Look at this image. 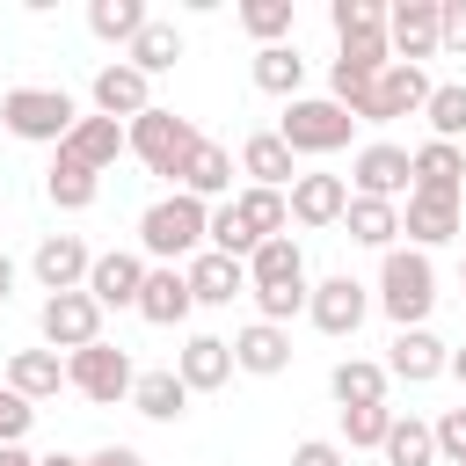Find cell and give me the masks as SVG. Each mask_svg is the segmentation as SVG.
Returning a JSON list of instances; mask_svg holds the SVG:
<instances>
[{
  "label": "cell",
  "instance_id": "obj_1",
  "mask_svg": "<svg viewBox=\"0 0 466 466\" xmlns=\"http://www.w3.org/2000/svg\"><path fill=\"white\" fill-rule=\"evenodd\" d=\"M211 248V204H197L189 189H167L138 211V255L146 262H197Z\"/></svg>",
  "mask_w": 466,
  "mask_h": 466
},
{
  "label": "cell",
  "instance_id": "obj_2",
  "mask_svg": "<svg viewBox=\"0 0 466 466\" xmlns=\"http://www.w3.org/2000/svg\"><path fill=\"white\" fill-rule=\"evenodd\" d=\"M371 306L400 328H430V306H437V262L422 248H386L379 255V284H371Z\"/></svg>",
  "mask_w": 466,
  "mask_h": 466
},
{
  "label": "cell",
  "instance_id": "obj_3",
  "mask_svg": "<svg viewBox=\"0 0 466 466\" xmlns=\"http://www.w3.org/2000/svg\"><path fill=\"white\" fill-rule=\"evenodd\" d=\"M73 124H80V102L66 87H7L0 95V131L22 138V146H51L58 153L73 138Z\"/></svg>",
  "mask_w": 466,
  "mask_h": 466
},
{
  "label": "cell",
  "instance_id": "obj_4",
  "mask_svg": "<svg viewBox=\"0 0 466 466\" xmlns=\"http://www.w3.org/2000/svg\"><path fill=\"white\" fill-rule=\"evenodd\" d=\"M277 138H284L299 160H328V153H342V146L357 138V116H350L342 102H328V95H299V102H284V116H277Z\"/></svg>",
  "mask_w": 466,
  "mask_h": 466
},
{
  "label": "cell",
  "instance_id": "obj_5",
  "mask_svg": "<svg viewBox=\"0 0 466 466\" xmlns=\"http://www.w3.org/2000/svg\"><path fill=\"white\" fill-rule=\"evenodd\" d=\"M124 131H131V160H138L146 175H167V182L182 175V160H189V153H197V138H204L189 116H175V109H160V102H153L146 116H131Z\"/></svg>",
  "mask_w": 466,
  "mask_h": 466
},
{
  "label": "cell",
  "instance_id": "obj_6",
  "mask_svg": "<svg viewBox=\"0 0 466 466\" xmlns=\"http://www.w3.org/2000/svg\"><path fill=\"white\" fill-rule=\"evenodd\" d=\"M66 386H73L80 400H95V408H116V400H131L138 371H131V357H124L116 342H87V350L66 357Z\"/></svg>",
  "mask_w": 466,
  "mask_h": 466
},
{
  "label": "cell",
  "instance_id": "obj_7",
  "mask_svg": "<svg viewBox=\"0 0 466 466\" xmlns=\"http://www.w3.org/2000/svg\"><path fill=\"white\" fill-rule=\"evenodd\" d=\"M408 189H415V160H408V146L371 138V146H357V153H350V197L408 204Z\"/></svg>",
  "mask_w": 466,
  "mask_h": 466
},
{
  "label": "cell",
  "instance_id": "obj_8",
  "mask_svg": "<svg viewBox=\"0 0 466 466\" xmlns=\"http://www.w3.org/2000/svg\"><path fill=\"white\" fill-rule=\"evenodd\" d=\"M306 320L320 328V335H357L364 320H371V284H357L350 269H335V277H320L313 284V299H306Z\"/></svg>",
  "mask_w": 466,
  "mask_h": 466
},
{
  "label": "cell",
  "instance_id": "obj_9",
  "mask_svg": "<svg viewBox=\"0 0 466 466\" xmlns=\"http://www.w3.org/2000/svg\"><path fill=\"white\" fill-rule=\"evenodd\" d=\"M87 269H95V248H87L80 233H44L36 255H29V277H36L44 299H58V291H87Z\"/></svg>",
  "mask_w": 466,
  "mask_h": 466
},
{
  "label": "cell",
  "instance_id": "obj_10",
  "mask_svg": "<svg viewBox=\"0 0 466 466\" xmlns=\"http://www.w3.org/2000/svg\"><path fill=\"white\" fill-rule=\"evenodd\" d=\"M36 335H44V350H87V342H102V306L87 299V291H58V299H44L36 306Z\"/></svg>",
  "mask_w": 466,
  "mask_h": 466
},
{
  "label": "cell",
  "instance_id": "obj_11",
  "mask_svg": "<svg viewBox=\"0 0 466 466\" xmlns=\"http://www.w3.org/2000/svg\"><path fill=\"white\" fill-rule=\"evenodd\" d=\"M430 87H437V80H430L422 66H400V58H393V66L371 80V102L357 109V124H400V116H422Z\"/></svg>",
  "mask_w": 466,
  "mask_h": 466
},
{
  "label": "cell",
  "instance_id": "obj_12",
  "mask_svg": "<svg viewBox=\"0 0 466 466\" xmlns=\"http://www.w3.org/2000/svg\"><path fill=\"white\" fill-rule=\"evenodd\" d=\"M386 44L400 66H422L444 51V22H437V0H393L386 7Z\"/></svg>",
  "mask_w": 466,
  "mask_h": 466
},
{
  "label": "cell",
  "instance_id": "obj_13",
  "mask_svg": "<svg viewBox=\"0 0 466 466\" xmlns=\"http://www.w3.org/2000/svg\"><path fill=\"white\" fill-rule=\"evenodd\" d=\"M87 102H95V116H116V124H131V116H146V109H153V80H146L131 58H109V66H95V80H87Z\"/></svg>",
  "mask_w": 466,
  "mask_h": 466
},
{
  "label": "cell",
  "instance_id": "obj_14",
  "mask_svg": "<svg viewBox=\"0 0 466 466\" xmlns=\"http://www.w3.org/2000/svg\"><path fill=\"white\" fill-rule=\"evenodd\" d=\"M379 364H386V379H400V386H430V379L451 371V342L430 335V328H400V335L386 342Z\"/></svg>",
  "mask_w": 466,
  "mask_h": 466
},
{
  "label": "cell",
  "instance_id": "obj_15",
  "mask_svg": "<svg viewBox=\"0 0 466 466\" xmlns=\"http://www.w3.org/2000/svg\"><path fill=\"white\" fill-rule=\"evenodd\" d=\"M146 255L138 248H109V255H95V269H87V299L109 313V306H131L138 313V291H146Z\"/></svg>",
  "mask_w": 466,
  "mask_h": 466
},
{
  "label": "cell",
  "instance_id": "obj_16",
  "mask_svg": "<svg viewBox=\"0 0 466 466\" xmlns=\"http://www.w3.org/2000/svg\"><path fill=\"white\" fill-rule=\"evenodd\" d=\"M284 197H291V226L328 233V226H342V211H350V175H299Z\"/></svg>",
  "mask_w": 466,
  "mask_h": 466
},
{
  "label": "cell",
  "instance_id": "obj_17",
  "mask_svg": "<svg viewBox=\"0 0 466 466\" xmlns=\"http://www.w3.org/2000/svg\"><path fill=\"white\" fill-rule=\"evenodd\" d=\"M459 226H466V197H408L400 204V233H408V248H444V240H459Z\"/></svg>",
  "mask_w": 466,
  "mask_h": 466
},
{
  "label": "cell",
  "instance_id": "obj_18",
  "mask_svg": "<svg viewBox=\"0 0 466 466\" xmlns=\"http://www.w3.org/2000/svg\"><path fill=\"white\" fill-rule=\"evenodd\" d=\"M233 371H248V379H284V371H291V328H277V320L233 328Z\"/></svg>",
  "mask_w": 466,
  "mask_h": 466
},
{
  "label": "cell",
  "instance_id": "obj_19",
  "mask_svg": "<svg viewBox=\"0 0 466 466\" xmlns=\"http://www.w3.org/2000/svg\"><path fill=\"white\" fill-rule=\"evenodd\" d=\"M248 291H313V277H306V248H299L291 233L262 240V248L248 255Z\"/></svg>",
  "mask_w": 466,
  "mask_h": 466
},
{
  "label": "cell",
  "instance_id": "obj_20",
  "mask_svg": "<svg viewBox=\"0 0 466 466\" xmlns=\"http://www.w3.org/2000/svg\"><path fill=\"white\" fill-rule=\"evenodd\" d=\"M189 313H197L189 269H175V262H153V269H146V291H138V320H153V328H182Z\"/></svg>",
  "mask_w": 466,
  "mask_h": 466
},
{
  "label": "cell",
  "instance_id": "obj_21",
  "mask_svg": "<svg viewBox=\"0 0 466 466\" xmlns=\"http://www.w3.org/2000/svg\"><path fill=\"white\" fill-rule=\"evenodd\" d=\"M58 153H73L80 167H95V175H109V167H116V160L131 153V131H124L116 116H95V109H87V116L73 124V138H66Z\"/></svg>",
  "mask_w": 466,
  "mask_h": 466
},
{
  "label": "cell",
  "instance_id": "obj_22",
  "mask_svg": "<svg viewBox=\"0 0 466 466\" xmlns=\"http://www.w3.org/2000/svg\"><path fill=\"white\" fill-rule=\"evenodd\" d=\"M240 175H248L255 189H291V182H299V153H291L277 131H248V138H240Z\"/></svg>",
  "mask_w": 466,
  "mask_h": 466
},
{
  "label": "cell",
  "instance_id": "obj_23",
  "mask_svg": "<svg viewBox=\"0 0 466 466\" xmlns=\"http://www.w3.org/2000/svg\"><path fill=\"white\" fill-rule=\"evenodd\" d=\"M408 160H415V189H422V197H466V146L422 138ZM415 189H408V197H415Z\"/></svg>",
  "mask_w": 466,
  "mask_h": 466
},
{
  "label": "cell",
  "instance_id": "obj_24",
  "mask_svg": "<svg viewBox=\"0 0 466 466\" xmlns=\"http://www.w3.org/2000/svg\"><path fill=\"white\" fill-rule=\"evenodd\" d=\"M175 189H189L197 204H226V197H233V153H226L218 138H197V153L182 160Z\"/></svg>",
  "mask_w": 466,
  "mask_h": 466
},
{
  "label": "cell",
  "instance_id": "obj_25",
  "mask_svg": "<svg viewBox=\"0 0 466 466\" xmlns=\"http://www.w3.org/2000/svg\"><path fill=\"white\" fill-rule=\"evenodd\" d=\"M175 371H182L189 393H218V386L233 379V342H226V335H189V342L175 350Z\"/></svg>",
  "mask_w": 466,
  "mask_h": 466
},
{
  "label": "cell",
  "instance_id": "obj_26",
  "mask_svg": "<svg viewBox=\"0 0 466 466\" xmlns=\"http://www.w3.org/2000/svg\"><path fill=\"white\" fill-rule=\"evenodd\" d=\"M182 269H189L197 306H233V299H248V262H233V255H218V248H204V255L182 262Z\"/></svg>",
  "mask_w": 466,
  "mask_h": 466
},
{
  "label": "cell",
  "instance_id": "obj_27",
  "mask_svg": "<svg viewBox=\"0 0 466 466\" xmlns=\"http://www.w3.org/2000/svg\"><path fill=\"white\" fill-rule=\"evenodd\" d=\"M7 386L36 408V400H58L66 393V357L58 350H15L7 357Z\"/></svg>",
  "mask_w": 466,
  "mask_h": 466
},
{
  "label": "cell",
  "instance_id": "obj_28",
  "mask_svg": "<svg viewBox=\"0 0 466 466\" xmlns=\"http://www.w3.org/2000/svg\"><path fill=\"white\" fill-rule=\"evenodd\" d=\"M386 364L379 357H342L335 371H328V393H335V408H379L386 400Z\"/></svg>",
  "mask_w": 466,
  "mask_h": 466
},
{
  "label": "cell",
  "instance_id": "obj_29",
  "mask_svg": "<svg viewBox=\"0 0 466 466\" xmlns=\"http://www.w3.org/2000/svg\"><path fill=\"white\" fill-rule=\"evenodd\" d=\"M131 408H138L146 422H182V415H189V386H182V371H175V364H160V371H138V386H131Z\"/></svg>",
  "mask_w": 466,
  "mask_h": 466
},
{
  "label": "cell",
  "instance_id": "obj_30",
  "mask_svg": "<svg viewBox=\"0 0 466 466\" xmlns=\"http://www.w3.org/2000/svg\"><path fill=\"white\" fill-rule=\"evenodd\" d=\"M44 197H51V211H87V204L102 197V175L80 167L73 153H51V167H44Z\"/></svg>",
  "mask_w": 466,
  "mask_h": 466
},
{
  "label": "cell",
  "instance_id": "obj_31",
  "mask_svg": "<svg viewBox=\"0 0 466 466\" xmlns=\"http://www.w3.org/2000/svg\"><path fill=\"white\" fill-rule=\"evenodd\" d=\"M342 226H350V240H357V248H371V255L400 248V204H379V197H350Z\"/></svg>",
  "mask_w": 466,
  "mask_h": 466
},
{
  "label": "cell",
  "instance_id": "obj_32",
  "mask_svg": "<svg viewBox=\"0 0 466 466\" xmlns=\"http://www.w3.org/2000/svg\"><path fill=\"white\" fill-rule=\"evenodd\" d=\"M379 459H386V466H444V459H437V430H430L422 415H393Z\"/></svg>",
  "mask_w": 466,
  "mask_h": 466
},
{
  "label": "cell",
  "instance_id": "obj_33",
  "mask_svg": "<svg viewBox=\"0 0 466 466\" xmlns=\"http://www.w3.org/2000/svg\"><path fill=\"white\" fill-rule=\"evenodd\" d=\"M146 22H153L146 0H87V29H95L102 44H116V51H131Z\"/></svg>",
  "mask_w": 466,
  "mask_h": 466
},
{
  "label": "cell",
  "instance_id": "obj_34",
  "mask_svg": "<svg viewBox=\"0 0 466 466\" xmlns=\"http://www.w3.org/2000/svg\"><path fill=\"white\" fill-rule=\"evenodd\" d=\"M255 87L262 95H284V102H299V87H306V58H299V44H269V51H255Z\"/></svg>",
  "mask_w": 466,
  "mask_h": 466
},
{
  "label": "cell",
  "instance_id": "obj_35",
  "mask_svg": "<svg viewBox=\"0 0 466 466\" xmlns=\"http://www.w3.org/2000/svg\"><path fill=\"white\" fill-rule=\"evenodd\" d=\"M233 211H240V226H248L255 240H277V233L291 226V197H284V189H255V182H248V189H233Z\"/></svg>",
  "mask_w": 466,
  "mask_h": 466
},
{
  "label": "cell",
  "instance_id": "obj_36",
  "mask_svg": "<svg viewBox=\"0 0 466 466\" xmlns=\"http://www.w3.org/2000/svg\"><path fill=\"white\" fill-rule=\"evenodd\" d=\"M124 58H131L146 80H160V73H175V66H182V29H175V22H146V29H138V44H131Z\"/></svg>",
  "mask_w": 466,
  "mask_h": 466
},
{
  "label": "cell",
  "instance_id": "obj_37",
  "mask_svg": "<svg viewBox=\"0 0 466 466\" xmlns=\"http://www.w3.org/2000/svg\"><path fill=\"white\" fill-rule=\"evenodd\" d=\"M422 116H430V138L459 146V138H466V80H437L430 102H422Z\"/></svg>",
  "mask_w": 466,
  "mask_h": 466
},
{
  "label": "cell",
  "instance_id": "obj_38",
  "mask_svg": "<svg viewBox=\"0 0 466 466\" xmlns=\"http://www.w3.org/2000/svg\"><path fill=\"white\" fill-rule=\"evenodd\" d=\"M291 0H240V29L255 36V51H269V44H291Z\"/></svg>",
  "mask_w": 466,
  "mask_h": 466
},
{
  "label": "cell",
  "instance_id": "obj_39",
  "mask_svg": "<svg viewBox=\"0 0 466 466\" xmlns=\"http://www.w3.org/2000/svg\"><path fill=\"white\" fill-rule=\"evenodd\" d=\"M393 415L400 408H342V451H379L386 444V430H393Z\"/></svg>",
  "mask_w": 466,
  "mask_h": 466
},
{
  "label": "cell",
  "instance_id": "obj_40",
  "mask_svg": "<svg viewBox=\"0 0 466 466\" xmlns=\"http://www.w3.org/2000/svg\"><path fill=\"white\" fill-rule=\"evenodd\" d=\"M328 29H335V44L371 36V29H386V0H328Z\"/></svg>",
  "mask_w": 466,
  "mask_h": 466
},
{
  "label": "cell",
  "instance_id": "obj_41",
  "mask_svg": "<svg viewBox=\"0 0 466 466\" xmlns=\"http://www.w3.org/2000/svg\"><path fill=\"white\" fill-rule=\"evenodd\" d=\"M211 248H218V255H233V262H248V255L262 248V240H255V233L240 226V211H233V197H226V204H211Z\"/></svg>",
  "mask_w": 466,
  "mask_h": 466
},
{
  "label": "cell",
  "instance_id": "obj_42",
  "mask_svg": "<svg viewBox=\"0 0 466 466\" xmlns=\"http://www.w3.org/2000/svg\"><path fill=\"white\" fill-rule=\"evenodd\" d=\"M430 430H437V459L444 466H466V408H444Z\"/></svg>",
  "mask_w": 466,
  "mask_h": 466
},
{
  "label": "cell",
  "instance_id": "obj_43",
  "mask_svg": "<svg viewBox=\"0 0 466 466\" xmlns=\"http://www.w3.org/2000/svg\"><path fill=\"white\" fill-rule=\"evenodd\" d=\"M29 422H36V408L0 379V444H22V437H29Z\"/></svg>",
  "mask_w": 466,
  "mask_h": 466
},
{
  "label": "cell",
  "instance_id": "obj_44",
  "mask_svg": "<svg viewBox=\"0 0 466 466\" xmlns=\"http://www.w3.org/2000/svg\"><path fill=\"white\" fill-rule=\"evenodd\" d=\"M291 466H350V451H342V437H299Z\"/></svg>",
  "mask_w": 466,
  "mask_h": 466
},
{
  "label": "cell",
  "instance_id": "obj_45",
  "mask_svg": "<svg viewBox=\"0 0 466 466\" xmlns=\"http://www.w3.org/2000/svg\"><path fill=\"white\" fill-rule=\"evenodd\" d=\"M437 22H444V51L466 58V0H437Z\"/></svg>",
  "mask_w": 466,
  "mask_h": 466
},
{
  "label": "cell",
  "instance_id": "obj_46",
  "mask_svg": "<svg viewBox=\"0 0 466 466\" xmlns=\"http://www.w3.org/2000/svg\"><path fill=\"white\" fill-rule=\"evenodd\" d=\"M80 466H146V451H138V444H102V451H87Z\"/></svg>",
  "mask_w": 466,
  "mask_h": 466
},
{
  "label": "cell",
  "instance_id": "obj_47",
  "mask_svg": "<svg viewBox=\"0 0 466 466\" xmlns=\"http://www.w3.org/2000/svg\"><path fill=\"white\" fill-rule=\"evenodd\" d=\"M0 466H36V451L29 444H0Z\"/></svg>",
  "mask_w": 466,
  "mask_h": 466
},
{
  "label": "cell",
  "instance_id": "obj_48",
  "mask_svg": "<svg viewBox=\"0 0 466 466\" xmlns=\"http://www.w3.org/2000/svg\"><path fill=\"white\" fill-rule=\"evenodd\" d=\"M7 299H15V262L0 255V306H7Z\"/></svg>",
  "mask_w": 466,
  "mask_h": 466
},
{
  "label": "cell",
  "instance_id": "obj_49",
  "mask_svg": "<svg viewBox=\"0 0 466 466\" xmlns=\"http://www.w3.org/2000/svg\"><path fill=\"white\" fill-rule=\"evenodd\" d=\"M36 466H80V459H73V451H44Z\"/></svg>",
  "mask_w": 466,
  "mask_h": 466
},
{
  "label": "cell",
  "instance_id": "obj_50",
  "mask_svg": "<svg viewBox=\"0 0 466 466\" xmlns=\"http://www.w3.org/2000/svg\"><path fill=\"white\" fill-rule=\"evenodd\" d=\"M451 379H459V386H466V350H451Z\"/></svg>",
  "mask_w": 466,
  "mask_h": 466
},
{
  "label": "cell",
  "instance_id": "obj_51",
  "mask_svg": "<svg viewBox=\"0 0 466 466\" xmlns=\"http://www.w3.org/2000/svg\"><path fill=\"white\" fill-rule=\"evenodd\" d=\"M459 299H466V262H459Z\"/></svg>",
  "mask_w": 466,
  "mask_h": 466
}]
</instances>
